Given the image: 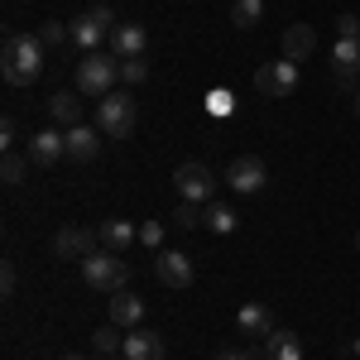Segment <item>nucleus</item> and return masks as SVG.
I'll return each instance as SVG.
<instances>
[{"instance_id": "nucleus-26", "label": "nucleus", "mask_w": 360, "mask_h": 360, "mask_svg": "<svg viewBox=\"0 0 360 360\" xmlns=\"http://www.w3.org/2000/svg\"><path fill=\"white\" fill-rule=\"evenodd\" d=\"M39 39H44V49H63V44L72 39V29L58 25V20H44V25H39Z\"/></svg>"}, {"instance_id": "nucleus-25", "label": "nucleus", "mask_w": 360, "mask_h": 360, "mask_svg": "<svg viewBox=\"0 0 360 360\" xmlns=\"http://www.w3.org/2000/svg\"><path fill=\"white\" fill-rule=\"evenodd\" d=\"M207 226H212L217 236H231V231L240 226V217H236L231 207H207Z\"/></svg>"}, {"instance_id": "nucleus-38", "label": "nucleus", "mask_w": 360, "mask_h": 360, "mask_svg": "<svg viewBox=\"0 0 360 360\" xmlns=\"http://www.w3.org/2000/svg\"><path fill=\"white\" fill-rule=\"evenodd\" d=\"M106 360H115V356H106ZM120 360H125V356H120Z\"/></svg>"}, {"instance_id": "nucleus-36", "label": "nucleus", "mask_w": 360, "mask_h": 360, "mask_svg": "<svg viewBox=\"0 0 360 360\" xmlns=\"http://www.w3.org/2000/svg\"><path fill=\"white\" fill-rule=\"evenodd\" d=\"M356 115H360V91H356Z\"/></svg>"}, {"instance_id": "nucleus-32", "label": "nucleus", "mask_w": 360, "mask_h": 360, "mask_svg": "<svg viewBox=\"0 0 360 360\" xmlns=\"http://www.w3.org/2000/svg\"><path fill=\"white\" fill-rule=\"evenodd\" d=\"M336 39H360V20L356 15H341V20H336Z\"/></svg>"}, {"instance_id": "nucleus-30", "label": "nucleus", "mask_w": 360, "mask_h": 360, "mask_svg": "<svg viewBox=\"0 0 360 360\" xmlns=\"http://www.w3.org/2000/svg\"><path fill=\"white\" fill-rule=\"evenodd\" d=\"M86 15H91V20H96V25L106 29V34H115V10H111V5H91V10H86Z\"/></svg>"}, {"instance_id": "nucleus-5", "label": "nucleus", "mask_w": 360, "mask_h": 360, "mask_svg": "<svg viewBox=\"0 0 360 360\" xmlns=\"http://www.w3.org/2000/svg\"><path fill=\"white\" fill-rule=\"evenodd\" d=\"M255 91L259 96H293L298 91V63H288V58H278V63H259V72H255Z\"/></svg>"}, {"instance_id": "nucleus-9", "label": "nucleus", "mask_w": 360, "mask_h": 360, "mask_svg": "<svg viewBox=\"0 0 360 360\" xmlns=\"http://www.w3.org/2000/svg\"><path fill=\"white\" fill-rule=\"evenodd\" d=\"M154 274H159L164 288H188V283H193V259H188L183 250H159Z\"/></svg>"}, {"instance_id": "nucleus-12", "label": "nucleus", "mask_w": 360, "mask_h": 360, "mask_svg": "<svg viewBox=\"0 0 360 360\" xmlns=\"http://www.w3.org/2000/svg\"><path fill=\"white\" fill-rule=\"evenodd\" d=\"M236 327H240V336H250V341H269V336H274V317H269L264 303H245L236 312Z\"/></svg>"}, {"instance_id": "nucleus-29", "label": "nucleus", "mask_w": 360, "mask_h": 360, "mask_svg": "<svg viewBox=\"0 0 360 360\" xmlns=\"http://www.w3.org/2000/svg\"><path fill=\"white\" fill-rule=\"evenodd\" d=\"M207 111H212V115H231V111H236L231 91H212V96H207Z\"/></svg>"}, {"instance_id": "nucleus-33", "label": "nucleus", "mask_w": 360, "mask_h": 360, "mask_svg": "<svg viewBox=\"0 0 360 360\" xmlns=\"http://www.w3.org/2000/svg\"><path fill=\"white\" fill-rule=\"evenodd\" d=\"M217 360H255V356H250V346H221Z\"/></svg>"}, {"instance_id": "nucleus-7", "label": "nucleus", "mask_w": 360, "mask_h": 360, "mask_svg": "<svg viewBox=\"0 0 360 360\" xmlns=\"http://www.w3.org/2000/svg\"><path fill=\"white\" fill-rule=\"evenodd\" d=\"M58 159H68V130L49 125V130H39V135L29 139V164L34 168H53Z\"/></svg>"}, {"instance_id": "nucleus-34", "label": "nucleus", "mask_w": 360, "mask_h": 360, "mask_svg": "<svg viewBox=\"0 0 360 360\" xmlns=\"http://www.w3.org/2000/svg\"><path fill=\"white\" fill-rule=\"evenodd\" d=\"M0 144H5V149H10V144H15V120H10V115H5V120H0Z\"/></svg>"}, {"instance_id": "nucleus-2", "label": "nucleus", "mask_w": 360, "mask_h": 360, "mask_svg": "<svg viewBox=\"0 0 360 360\" xmlns=\"http://www.w3.org/2000/svg\"><path fill=\"white\" fill-rule=\"evenodd\" d=\"M115 82H120V58L115 53H86L82 63H77V91L82 96H111Z\"/></svg>"}, {"instance_id": "nucleus-15", "label": "nucleus", "mask_w": 360, "mask_h": 360, "mask_svg": "<svg viewBox=\"0 0 360 360\" xmlns=\"http://www.w3.org/2000/svg\"><path fill=\"white\" fill-rule=\"evenodd\" d=\"M111 322L120 327V332H135L139 322H144V298H135V293H115L111 298Z\"/></svg>"}, {"instance_id": "nucleus-22", "label": "nucleus", "mask_w": 360, "mask_h": 360, "mask_svg": "<svg viewBox=\"0 0 360 360\" xmlns=\"http://www.w3.org/2000/svg\"><path fill=\"white\" fill-rule=\"evenodd\" d=\"M264 20V0H236L231 5V25L236 29H255Z\"/></svg>"}, {"instance_id": "nucleus-10", "label": "nucleus", "mask_w": 360, "mask_h": 360, "mask_svg": "<svg viewBox=\"0 0 360 360\" xmlns=\"http://www.w3.org/2000/svg\"><path fill=\"white\" fill-rule=\"evenodd\" d=\"M332 77L336 86L351 91V82L360 77V39H336L332 44Z\"/></svg>"}, {"instance_id": "nucleus-19", "label": "nucleus", "mask_w": 360, "mask_h": 360, "mask_svg": "<svg viewBox=\"0 0 360 360\" xmlns=\"http://www.w3.org/2000/svg\"><path fill=\"white\" fill-rule=\"evenodd\" d=\"M120 356L125 360H164V341L154 332H130L125 346H120Z\"/></svg>"}, {"instance_id": "nucleus-39", "label": "nucleus", "mask_w": 360, "mask_h": 360, "mask_svg": "<svg viewBox=\"0 0 360 360\" xmlns=\"http://www.w3.org/2000/svg\"><path fill=\"white\" fill-rule=\"evenodd\" d=\"M356 245H360V236H356Z\"/></svg>"}, {"instance_id": "nucleus-37", "label": "nucleus", "mask_w": 360, "mask_h": 360, "mask_svg": "<svg viewBox=\"0 0 360 360\" xmlns=\"http://www.w3.org/2000/svg\"><path fill=\"white\" fill-rule=\"evenodd\" d=\"M63 360H86V356H63Z\"/></svg>"}, {"instance_id": "nucleus-16", "label": "nucleus", "mask_w": 360, "mask_h": 360, "mask_svg": "<svg viewBox=\"0 0 360 360\" xmlns=\"http://www.w3.org/2000/svg\"><path fill=\"white\" fill-rule=\"evenodd\" d=\"M96 236H101V250H111V255H125V250L139 240V231L130 221H120V217L101 221V231H96Z\"/></svg>"}, {"instance_id": "nucleus-20", "label": "nucleus", "mask_w": 360, "mask_h": 360, "mask_svg": "<svg viewBox=\"0 0 360 360\" xmlns=\"http://www.w3.org/2000/svg\"><path fill=\"white\" fill-rule=\"evenodd\" d=\"M72 44H77V49H82V53H101V44H106V39H111V34H106V29L96 25V20H91V15H82V20H72Z\"/></svg>"}, {"instance_id": "nucleus-8", "label": "nucleus", "mask_w": 360, "mask_h": 360, "mask_svg": "<svg viewBox=\"0 0 360 360\" xmlns=\"http://www.w3.org/2000/svg\"><path fill=\"white\" fill-rule=\"evenodd\" d=\"M53 250H58V259H91L96 250H101V236L96 231H82V226H68V231H58V240H53Z\"/></svg>"}, {"instance_id": "nucleus-27", "label": "nucleus", "mask_w": 360, "mask_h": 360, "mask_svg": "<svg viewBox=\"0 0 360 360\" xmlns=\"http://www.w3.org/2000/svg\"><path fill=\"white\" fill-rule=\"evenodd\" d=\"M144 77H149V68H144V58H120V82L139 86Z\"/></svg>"}, {"instance_id": "nucleus-23", "label": "nucleus", "mask_w": 360, "mask_h": 360, "mask_svg": "<svg viewBox=\"0 0 360 360\" xmlns=\"http://www.w3.org/2000/svg\"><path fill=\"white\" fill-rule=\"evenodd\" d=\"M173 226H178V231L207 226V212H202V202H178V212H173Z\"/></svg>"}, {"instance_id": "nucleus-6", "label": "nucleus", "mask_w": 360, "mask_h": 360, "mask_svg": "<svg viewBox=\"0 0 360 360\" xmlns=\"http://www.w3.org/2000/svg\"><path fill=\"white\" fill-rule=\"evenodd\" d=\"M173 183H178V197L183 202H207V197L217 193V178H212L207 164H178Z\"/></svg>"}, {"instance_id": "nucleus-35", "label": "nucleus", "mask_w": 360, "mask_h": 360, "mask_svg": "<svg viewBox=\"0 0 360 360\" xmlns=\"http://www.w3.org/2000/svg\"><path fill=\"white\" fill-rule=\"evenodd\" d=\"M0 293H15V264L0 269Z\"/></svg>"}, {"instance_id": "nucleus-31", "label": "nucleus", "mask_w": 360, "mask_h": 360, "mask_svg": "<svg viewBox=\"0 0 360 360\" xmlns=\"http://www.w3.org/2000/svg\"><path fill=\"white\" fill-rule=\"evenodd\" d=\"M159 240H164V226H159V221H144V226H139V245H149V250H154Z\"/></svg>"}, {"instance_id": "nucleus-3", "label": "nucleus", "mask_w": 360, "mask_h": 360, "mask_svg": "<svg viewBox=\"0 0 360 360\" xmlns=\"http://www.w3.org/2000/svg\"><path fill=\"white\" fill-rule=\"evenodd\" d=\"M135 115H139L135 96L130 91H111V96L96 101V130L111 139H125V135H135Z\"/></svg>"}, {"instance_id": "nucleus-1", "label": "nucleus", "mask_w": 360, "mask_h": 360, "mask_svg": "<svg viewBox=\"0 0 360 360\" xmlns=\"http://www.w3.org/2000/svg\"><path fill=\"white\" fill-rule=\"evenodd\" d=\"M0 72L10 86H34L44 72V39L39 34H5L0 44Z\"/></svg>"}, {"instance_id": "nucleus-24", "label": "nucleus", "mask_w": 360, "mask_h": 360, "mask_svg": "<svg viewBox=\"0 0 360 360\" xmlns=\"http://www.w3.org/2000/svg\"><path fill=\"white\" fill-rule=\"evenodd\" d=\"M91 346H96L101 356H115V351L125 346V336H120V327H115V322H106V327H96V336H91Z\"/></svg>"}, {"instance_id": "nucleus-13", "label": "nucleus", "mask_w": 360, "mask_h": 360, "mask_svg": "<svg viewBox=\"0 0 360 360\" xmlns=\"http://www.w3.org/2000/svg\"><path fill=\"white\" fill-rule=\"evenodd\" d=\"M101 130L96 125H72L68 130V159H77V164H91L96 154H101Z\"/></svg>"}, {"instance_id": "nucleus-14", "label": "nucleus", "mask_w": 360, "mask_h": 360, "mask_svg": "<svg viewBox=\"0 0 360 360\" xmlns=\"http://www.w3.org/2000/svg\"><path fill=\"white\" fill-rule=\"evenodd\" d=\"M49 120H53L58 130L82 125V96H77V91H53V96H49Z\"/></svg>"}, {"instance_id": "nucleus-4", "label": "nucleus", "mask_w": 360, "mask_h": 360, "mask_svg": "<svg viewBox=\"0 0 360 360\" xmlns=\"http://www.w3.org/2000/svg\"><path fill=\"white\" fill-rule=\"evenodd\" d=\"M125 278H130V269H125V259L111 255V250H96L91 259H82V283L96 288V293H120Z\"/></svg>"}, {"instance_id": "nucleus-18", "label": "nucleus", "mask_w": 360, "mask_h": 360, "mask_svg": "<svg viewBox=\"0 0 360 360\" xmlns=\"http://www.w3.org/2000/svg\"><path fill=\"white\" fill-rule=\"evenodd\" d=\"M312 49H317L312 25H288V29H283V58H288V63H303Z\"/></svg>"}, {"instance_id": "nucleus-17", "label": "nucleus", "mask_w": 360, "mask_h": 360, "mask_svg": "<svg viewBox=\"0 0 360 360\" xmlns=\"http://www.w3.org/2000/svg\"><path fill=\"white\" fill-rule=\"evenodd\" d=\"M144 25H115L111 34V53L115 58H144Z\"/></svg>"}, {"instance_id": "nucleus-21", "label": "nucleus", "mask_w": 360, "mask_h": 360, "mask_svg": "<svg viewBox=\"0 0 360 360\" xmlns=\"http://www.w3.org/2000/svg\"><path fill=\"white\" fill-rule=\"evenodd\" d=\"M264 360H303V341H298V332H278L264 341Z\"/></svg>"}, {"instance_id": "nucleus-28", "label": "nucleus", "mask_w": 360, "mask_h": 360, "mask_svg": "<svg viewBox=\"0 0 360 360\" xmlns=\"http://www.w3.org/2000/svg\"><path fill=\"white\" fill-rule=\"evenodd\" d=\"M0 173H5V183H10V188H20V183H25V159L5 149V168H0Z\"/></svg>"}, {"instance_id": "nucleus-11", "label": "nucleus", "mask_w": 360, "mask_h": 360, "mask_svg": "<svg viewBox=\"0 0 360 360\" xmlns=\"http://www.w3.org/2000/svg\"><path fill=\"white\" fill-rule=\"evenodd\" d=\"M226 183H231L236 193H259V188L269 183V173H264V164H259L255 154H240L236 164L226 168Z\"/></svg>"}]
</instances>
